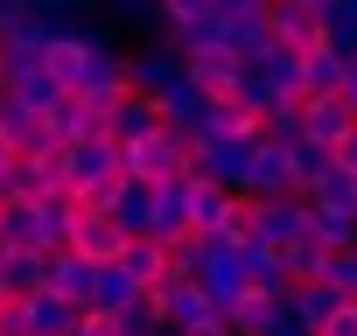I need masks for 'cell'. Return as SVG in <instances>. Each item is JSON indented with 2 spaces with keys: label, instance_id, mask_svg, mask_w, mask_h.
Segmentation results:
<instances>
[{
  "label": "cell",
  "instance_id": "obj_1",
  "mask_svg": "<svg viewBox=\"0 0 357 336\" xmlns=\"http://www.w3.org/2000/svg\"><path fill=\"white\" fill-rule=\"evenodd\" d=\"M119 176L140 183V190H161V183H175V176H190V140L168 133V126H154L147 140H126V147H119Z\"/></svg>",
  "mask_w": 357,
  "mask_h": 336
},
{
  "label": "cell",
  "instance_id": "obj_2",
  "mask_svg": "<svg viewBox=\"0 0 357 336\" xmlns=\"http://www.w3.org/2000/svg\"><path fill=\"white\" fill-rule=\"evenodd\" d=\"M56 168H63V190H70V204H77V197L119 183V147H112V140H70V147L56 154Z\"/></svg>",
  "mask_w": 357,
  "mask_h": 336
},
{
  "label": "cell",
  "instance_id": "obj_3",
  "mask_svg": "<svg viewBox=\"0 0 357 336\" xmlns=\"http://www.w3.org/2000/svg\"><path fill=\"white\" fill-rule=\"evenodd\" d=\"M154 308H161V322L175 329V336H197V329H225V308L197 287V280H161L154 287Z\"/></svg>",
  "mask_w": 357,
  "mask_h": 336
},
{
  "label": "cell",
  "instance_id": "obj_4",
  "mask_svg": "<svg viewBox=\"0 0 357 336\" xmlns=\"http://www.w3.org/2000/svg\"><path fill=\"white\" fill-rule=\"evenodd\" d=\"M175 84H183V56H168L161 43H140V49H126V91H133V98L161 105Z\"/></svg>",
  "mask_w": 357,
  "mask_h": 336
},
{
  "label": "cell",
  "instance_id": "obj_5",
  "mask_svg": "<svg viewBox=\"0 0 357 336\" xmlns=\"http://www.w3.org/2000/svg\"><path fill=\"white\" fill-rule=\"evenodd\" d=\"M294 238H308V204H301V197H273V204H252V238H245V245L287 252ZM245 245H238V252H245Z\"/></svg>",
  "mask_w": 357,
  "mask_h": 336
},
{
  "label": "cell",
  "instance_id": "obj_6",
  "mask_svg": "<svg viewBox=\"0 0 357 336\" xmlns=\"http://www.w3.org/2000/svg\"><path fill=\"white\" fill-rule=\"evenodd\" d=\"M266 36L294 56L322 49V8H308V0H266Z\"/></svg>",
  "mask_w": 357,
  "mask_h": 336
},
{
  "label": "cell",
  "instance_id": "obj_7",
  "mask_svg": "<svg viewBox=\"0 0 357 336\" xmlns=\"http://www.w3.org/2000/svg\"><path fill=\"white\" fill-rule=\"evenodd\" d=\"M77 105H98V112H112L119 98H126V49H98V56H84V77H77V91H70Z\"/></svg>",
  "mask_w": 357,
  "mask_h": 336
},
{
  "label": "cell",
  "instance_id": "obj_8",
  "mask_svg": "<svg viewBox=\"0 0 357 336\" xmlns=\"http://www.w3.org/2000/svg\"><path fill=\"white\" fill-rule=\"evenodd\" d=\"M197 287H204L218 308L238 301V294H245V252L225 245V238H211V252H204V266H197Z\"/></svg>",
  "mask_w": 357,
  "mask_h": 336
},
{
  "label": "cell",
  "instance_id": "obj_9",
  "mask_svg": "<svg viewBox=\"0 0 357 336\" xmlns=\"http://www.w3.org/2000/svg\"><path fill=\"white\" fill-rule=\"evenodd\" d=\"M0 147H8V154H22V161H43V154H56V147H50V133H43V112L15 105L8 91H0Z\"/></svg>",
  "mask_w": 357,
  "mask_h": 336
},
{
  "label": "cell",
  "instance_id": "obj_10",
  "mask_svg": "<svg viewBox=\"0 0 357 336\" xmlns=\"http://www.w3.org/2000/svg\"><path fill=\"white\" fill-rule=\"evenodd\" d=\"M63 252H77V259H91V266H112V259L126 252V238H119V224H112V217H91V211H77V217H70V238H63Z\"/></svg>",
  "mask_w": 357,
  "mask_h": 336
},
{
  "label": "cell",
  "instance_id": "obj_11",
  "mask_svg": "<svg viewBox=\"0 0 357 336\" xmlns=\"http://www.w3.org/2000/svg\"><path fill=\"white\" fill-rule=\"evenodd\" d=\"M91 259H77V252H50L43 259V294H56V301H70L77 315H84V294H91Z\"/></svg>",
  "mask_w": 357,
  "mask_h": 336
},
{
  "label": "cell",
  "instance_id": "obj_12",
  "mask_svg": "<svg viewBox=\"0 0 357 336\" xmlns=\"http://www.w3.org/2000/svg\"><path fill=\"white\" fill-rule=\"evenodd\" d=\"M231 140H259V119L238 112L231 98H211L204 105V126H197V147H231Z\"/></svg>",
  "mask_w": 357,
  "mask_h": 336
},
{
  "label": "cell",
  "instance_id": "obj_13",
  "mask_svg": "<svg viewBox=\"0 0 357 336\" xmlns=\"http://www.w3.org/2000/svg\"><path fill=\"white\" fill-rule=\"evenodd\" d=\"M133 301H140V287H133L119 266H98V273H91V294H84V315H98V322H119Z\"/></svg>",
  "mask_w": 357,
  "mask_h": 336
},
{
  "label": "cell",
  "instance_id": "obj_14",
  "mask_svg": "<svg viewBox=\"0 0 357 336\" xmlns=\"http://www.w3.org/2000/svg\"><path fill=\"white\" fill-rule=\"evenodd\" d=\"M280 301H287V315L301 322V336H322V322L343 308V294H336V287H322V280H301V287H287Z\"/></svg>",
  "mask_w": 357,
  "mask_h": 336
},
{
  "label": "cell",
  "instance_id": "obj_15",
  "mask_svg": "<svg viewBox=\"0 0 357 336\" xmlns=\"http://www.w3.org/2000/svg\"><path fill=\"white\" fill-rule=\"evenodd\" d=\"M238 70H245V63H238L231 49H204V56H190V63H183V77H190V84H197L204 98H231Z\"/></svg>",
  "mask_w": 357,
  "mask_h": 336
},
{
  "label": "cell",
  "instance_id": "obj_16",
  "mask_svg": "<svg viewBox=\"0 0 357 336\" xmlns=\"http://www.w3.org/2000/svg\"><path fill=\"white\" fill-rule=\"evenodd\" d=\"M350 126H357V119H350V105H343V98H301V140L336 147Z\"/></svg>",
  "mask_w": 357,
  "mask_h": 336
},
{
  "label": "cell",
  "instance_id": "obj_17",
  "mask_svg": "<svg viewBox=\"0 0 357 336\" xmlns=\"http://www.w3.org/2000/svg\"><path fill=\"white\" fill-rule=\"evenodd\" d=\"M112 266H119L140 294H154V287L168 280V245H154V238H126V252H119Z\"/></svg>",
  "mask_w": 357,
  "mask_h": 336
},
{
  "label": "cell",
  "instance_id": "obj_18",
  "mask_svg": "<svg viewBox=\"0 0 357 336\" xmlns=\"http://www.w3.org/2000/svg\"><path fill=\"white\" fill-rule=\"evenodd\" d=\"M231 190H218V183H204V176H190V231H204V238H218L225 231V217H231Z\"/></svg>",
  "mask_w": 357,
  "mask_h": 336
},
{
  "label": "cell",
  "instance_id": "obj_19",
  "mask_svg": "<svg viewBox=\"0 0 357 336\" xmlns=\"http://www.w3.org/2000/svg\"><path fill=\"white\" fill-rule=\"evenodd\" d=\"M183 231H190V176H175L154 190V245L183 238Z\"/></svg>",
  "mask_w": 357,
  "mask_h": 336
},
{
  "label": "cell",
  "instance_id": "obj_20",
  "mask_svg": "<svg viewBox=\"0 0 357 336\" xmlns=\"http://www.w3.org/2000/svg\"><path fill=\"white\" fill-rule=\"evenodd\" d=\"M204 105H211V98H204V91H197V84L183 77V84H175V91H168V98L154 105V112H161V126H168V133H183V140L197 147V126H204Z\"/></svg>",
  "mask_w": 357,
  "mask_h": 336
},
{
  "label": "cell",
  "instance_id": "obj_21",
  "mask_svg": "<svg viewBox=\"0 0 357 336\" xmlns=\"http://www.w3.org/2000/svg\"><path fill=\"white\" fill-rule=\"evenodd\" d=\"M112 224H119V238H154V190L119 183V197H112Z\"/></svg>",
  "mask_w": 357,
  "mask_h": 336
},
{
  "label": "cell",
  "instance_id": "obj_22",
  "mask_svg": "<svg viewBox=\"0 0 357 336\" xmlns=\"http://www.w3.org/2000/svg\"><path fill=\"white\" fill-rule=\"evenodd\" d=\"M43 294V252H0V301Z\"/></svg>",
  "mask_w": 357,
  "mask_h": 336
},
{
  "label": "cell",
  "instance_id": "obj_23",
  "mask_svg": "<svg viewBox=\"0 0 357 336\" xmlns=\"http://www.w3.org/2000/svg\"><path fill=\"white\" fill-rule=\"evenodd\" d=\"M98 22L105 29H140L154 43L161 36V0H98Z\"/></svg>",
  "mask_w": 357,
  "mask_h": 336
},
{
  "label": "cell",
  "instance_id": "obj_24",
  "mask_svg": "<svg viewBox=\"0 0 357 336\" xmlns=\"http://www.w3.org/2000/svg\"><path fill=\"white\" fill-rule=\"evenodd\" d=\"M322 49H336L343 63L357 56V0H322Z\"/></svg>",
  "mask_w": 357,
  "mask_h": 336
},
{
  "label": "cell",
  "instance_id": "obj_25",
  "mask_svg": "<svg viewBox=\"0 0 357 336\" xmlns=\"http://www.w3.org/2000/svg\"><path fill=\"white\" fill-rule=\"evenodd\" d=\"M343 91V56L336 49H308L301 56V98H336Z\"/></svg>",
  "mask_w": 357,
  "mask_h": 336
},
{
  "label": "cell",
  "instance_id": "obj_26",
  "mask_svg": "<svg viewBox=\"0 0 357 336\" xmlns=\"http://www.w3.org/2000/svg\"><path fill=\"white\" fill-rule=\"evenodd\" d=\"M245 287H252V294H266V301H280L294 280H287L280 252H266V245H245Z\"/></svg>",
  "mask_w": 357,
  "mask_h": 336
},
{
  "label": "cell",
  "instance_id": "obj_27",
  "mask_svg": "<svg viewBox=\"0 0 357 336\" xmlns=\"http://www.w3.org/2000/svg\"><path fill=\"white\" fill-rule=\"evenodd\" d=\"M22 308H29V336H70L77 329V308L56 301V294H29Z\"/></svg>",
  "mask_w": 357,
  "mask_h": 336
},
{
  "label": "cell",
  "instance_id": "obj_28",
  "mask_svg": "<svg viewBox=\"0 0 357 336\" xmlns=\"http://www.w3.org/2000/svg\"><path fill=\"white\" fill-rule=\"evenodd\" d=\"M287 154V176H294V197H308L322 176H329V147H315V140H294V147H280Z\"/></svg>",
  "mask_w": 357,
  "mask_h": 336
},
{
  "label": "cell",
  "instance_id": "obj_29",
  "mask_svg": "<svg viewBox=\"0 0 357 336\" xmlns=\"http://www.w3.org/2000/svg\"><path fill=\"white\" fill-rule=\"evenodd\" d=\"M308 238H315L322 252H350V245H357V217H343V211H315V204H308Z\"/></svg>",
  "mask_w": 357,
  "mask_h": 336
},
{
  "label": "cell",
  "instance_id": "obj_30",
  "mask_svg": "<svg viewBox=\"0 0 357 336\" xmlns=\"http://www.w3.org/2000/svg\"><path fill=\"white\" fill-rule=\"evenodd\" d=\"M301 204H315V211H343V217H357V176H343V168H329V176L301 197Z\"/></svg>",
  "mask_w": 357,
  "mask_h": 336
},
{
  "label": "cell",
  "instance_id": "obj_31",
  "mask_svg": "<svg viewBox=\"0 0 357 336\" xmlns=\"http://www.w3.org/2000/svg\"><path fill=\"white\" fill-rule=\"evenodd\" d=\"M322 259H329V252H322L315 238H294V245L280 252V266H287V280H294V287H301V280H322Z\"/></svg>",
  "mask_w": 357,
  "mask_h": 336
},
{
  "label": "cell",
  "instance_id": "obj_32",
  "mask_svg": "<svg viewBox=\"0 0 357 336\" xmlns=\"http://www.w3.org/2000/svg\"><path fill=\"white\" fill-rule=\"evenodd\" d=\"M112 329H119V336H168V322H161L154 294H140V301H133V308H126V315H119Z\"/></svg>",
  "mask_w": 357,
  "mask_h": 336
},
{
  "label": "cell",
  "instance_id": "obj_33",
  "mask_svg": "<svg viewBox=\"0 0 357 336\" xmlns=\"http://www.w3.org/2000/svg\"><path fill=\"white\" fill-rule=\"evenodd\" d=\"M322 287H336L343 301H357V245H350V252H329V259H322Z\"/></svg>",
  "mask_w": 357,
  "mask_h": 336
},
{
  "label": "cell",
  "instance_id": "obj_34",
  "mask_svg": "<svg viewBox=\"0 0 357 336\" xmlns=\"http://www.w3.org/2000/svg\"><path fill=\"white\" fill-rule=\"evenodd\" d=\"M218 15V0H161V29H183V22H204Z\"/></svg>",
  "mask_w": 357,
  "mask_h": 336
},
{
  "label": "cell",
  "instance_id": "obj_35",
  "mask_svg": "<svg viewBox=\"0 0 357 336\" xmlns=\"http://www.w3.org/2000/svg\"><path fill=\"white\" fill-rule=\"evenodd\" d=\"M225 22H266V0H218Z\"/></svg>",
  "mask_w": 357,
  "mask_h": 336
},
{
  "label": "cell",
  "instance_id": "obj_36",
  "mask_svg": "<svg viewBox=\"0 0 357 336\" xmlns=\"http://www.w3.org/2000/svg\"><path fill=\"white\" fill-rule=\"evenodd\" d=\"M329 168H343V176H357V126H350V133H343V140L329 147Z\"/></svg>",
  "mask_w": 357,
  "mask_h": 336
},
{
  "label": "cell",
  "instance_id": "obj_37",
  "mask_svg": "<svg viewBox=\"0 0 357 336\" xmlns=\"http://www.w3.org/2000/svg\"><path fill=\"white\" fill-rule=\"evenodd\" d=\"M0 336H29V308L22 301H0Z\"/></svg>",
  "mask_w": 357,
  "mask_h": 336
},
{
  "label": "cell",
  "instance_id": "obj_38",
  "mask_svg": "<svg viewBox=\"0 0 357 336\" xmlns=\"http://www.w3.org/2000/svg\"><path fill=\"white\" fill-rule=\"evenodd\" d=\"M322 336H357V301H343V308L322 322Z\"/></svg>",
  "mask_w": 357,
  "mask_h": 336
},
{
  "label": "cell",
  "instance_id": "obj_39",
  "mask_svg": "<svg viewBox=\"0 0 357 336\" xmlns=\"http://www.w3.org/2000/svg\"><path fill=\"white\" fill-rule=\"evenodd\" d=\"M22 22H29V0H0V36L22 29Z\"/></svg>",
  "mask_w": 357,
  "mask_h": 336
},
{
  "label": "cell",
  "instance_id": "obj_40",
  "mask_svg": "<svg viewBox=\"0 0 357 336\" xmlns=\"http://www.w3.org/2000/svg\"><path fill=\"white\" fill-rule=\"evenodd\" d=\"M336 98H343V105H350V119H357V56L343 63V91H336Z\"/></svg>",
  "mask_w": 357,
  "mask_h": 336
},
{
  "label": "cell",
  "instance_id": "obj_41",
  "mask_svg": "<svg viewBox=\"0 0 357 336\" xmlns=\"http://www.w3.org/2000/svg\"><path fill=\"white\" fill-rule=\"evenodd\" d=\"M168 336H175V329H168ZM197 336H231V329H197Z\"/></svg>",
  "mask_w": 357,
  "mask_h": 336
},
{
  "label": "cell",
  "instance_id": "obj_42",
  "mask_svg": "<svg viewBox=\"0 0 357 336\" xmlns=\"http://www.w3.org/2000/svg\"><path fill=\"white\" fill-rule=\"evenodd\" d=\"M308 8H322V0H308Z\"/></svg>",
  "mask_w": 357,
  "mask_h": 336
}]
</instances>
